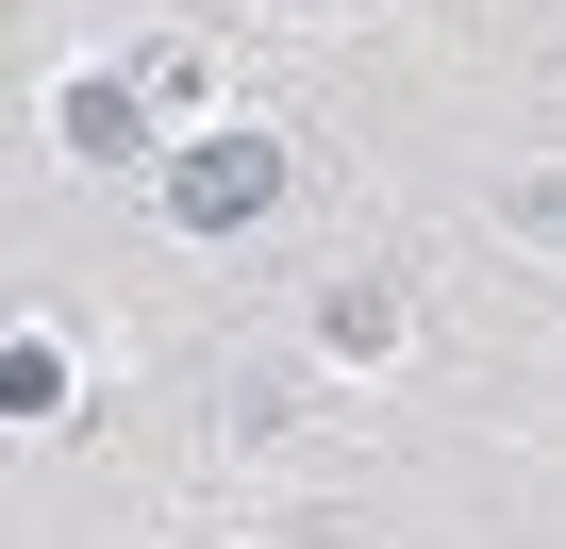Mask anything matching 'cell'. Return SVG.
<instances>
[{
  "instance_id": "6da1fadb",
  "label": "cell",
  "mask_w": 566,
  "mask_h": 549,
  "mask_svg": "<svg viewBox=\"0 0 566 549\" xmlns=\"http://www.w3.org/2000/svg\"><path fill=\"white\" fill-rule=\"evenodd\" d=\"M266 200H283V150H266V134H200V150L167 167V217H184V233H233V217H266Z\"/></svg>"
},
{
  "instance_id": "7a4b0ae2",
  "label": "cell",
  "mask_w": 566,
  "mask_h": 549,
  "mask_svg": "<svg viewBox=\"0 0 566 549\" xmlns=\"http://www.w3.org/2000/svg\"><path fill=\"white\" fill-rule=\"evenodd\" d=\"M67 134H84L101 167H134V150H150V117H134V84H67Z\"/></svg>"
}]
</instances>
